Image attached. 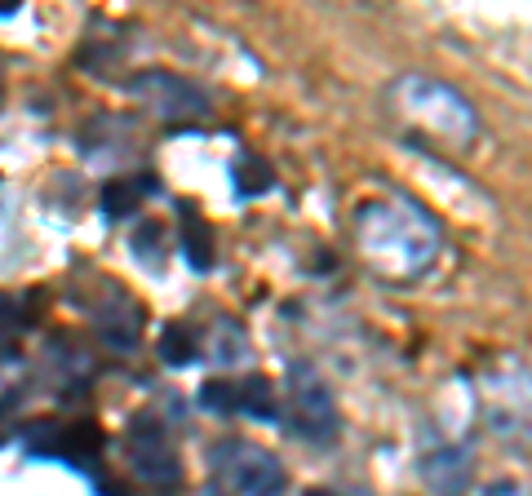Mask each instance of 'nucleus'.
Returning <instances> with one entry per match:
<instances>
[{"label": "nucleus", "instance_id": "17", "mask_svg": "<svg viewBox=\"0 0 532 496\" xmlns=\"http://www.w3.org/2000/svg\"><path fill=\"white\" fill-rule=\"evenodd\" d=\"M306 496H333V492H324V488H311V492H306Z\"/></svg>", "mask_w": 532, "mask_h": 496}, {"label": "nucleus", "instance_id": "3", "mask_svg": "<svg viewBox=\"0 0 532 496\" xmlns=\"http://www.w3.org/2000/svg\"><path fill=\"white\" fill-rule=\"evenodd\" d=\"M125 452H129V470L138 474L151 492H173L182 483L178 448H173L169 426L156 412H133V421L125 430Z\"/></svg>", "mask_w": 532, "mask_h": 496}, {"label": "nucleus", "instance_id": "13", "mask_svg": "<svg viewBox=\"0 0 532 496\" xmlns=\"http://www.w3.org/2000/svg\"><path fill=\"white\" fill-rule=\"evenodd\" d=\"M235 186H240V195H262V191H271V186H275L271 164L258 160L253 151H244L240 160H235Z\"/></svg>", "mask_w": 532, "mask_h": 496}, {"label": "nucleus", "instance_id": "18", "mask_svg": "<svg viewBox=\"0 0 532 496\" xmlns=\"http://www.w3.org/2000/svg\"><path fill=\"white\" fill-rule=\"evenodd\" d=\"M0 89H5V67H0Z\"/></svg>", "mask_w": 532, "mask_h": 496}, {"label": "nucleus", "instance_id": "8", "mask_svg": "<svg viewBox=\"0 0 532 496\" xmlns=\"http://www.w3.org/2000/svg\"><path fill=\"white\" fill-rule=\"evenodd\" d=\"M417 470H422L435 496H462L470 483V465L453 443H426L422 457H417Z\"/></svg>", "mask_w": 532, "mask_h": 496}, {"label": "nucleus", "instance_id": "15", "mask_svg": "<svg viewBox=\"0 0 532 496\" xmlns=\"http://www.w3.org/2000/svg\"><path fill=\"white\" fill-rule=\"evenodd\" d=\"M200 403L213 412H235V386H227V381H204Z\"/></svg>", "mask_w": 532, "mask_h": 496}, {"label": "nucleus", "instance_id": "6", "mask_svg": "<svg viewBox=\"0 0 532 496\" xmlns=\"http://www.w3.org/2000/svg\"><path fill=\"white\" fill-rule=\"evenodd\" d=\"M213 461H218V470L227 474V483L240 496H275L284 488L280 461L266 448H253V443H222L213 452Z\"/></svg>", "mask_w": 532, "mask_h": 496}, {"label": "nucleus", "instance_id": "7", "mask_svg": "<svg viewBox=\"0 0 532 496\" xmlns=\"http://www.w3.org/2000/svg\"><path fill=\"white\" fill-rule=\"evenodd\" d=\"M94 333L107 341L111 350H133L142 337V306L120 293V288L107 284V297L94 306Z\"/></svg>", "mask_w": 532, "mask_h": 496}, {"label": "nucleus", "instance_id": "2", "mask_svg": "<svg viewBox=\"0 0 532 496\" xmlns=\"http://www.w3.org/2000/svg\"><path fill=\"white\" fill-rule=\"evenodd\" d=\"M395 98L404 102L408 120L426 124V129L439 133L444 142H453L457 151H466L470 142L479 138V120H475V111H470V102L453 85H444V80L404 76L395 85Z\"/></svg>", "mask_w": 532, "mask_h": 496}, {"label": "nucleus", "instance_id": "1", "mask_svg": "<svg viewBox=\"0 0 532 496\" xmlns=\"http://www.w3.org/2000/svg\"><path fill=\"white\" fill-rule=\"evenodd\" d=\"M355 235L382 279H417L439 253L435 222L408 200H364L355 209Z\"/></svg>", "mask_w": 532, "mask_h": 496}, {"label": "nucleus", "instance_id": "11", "mask_svg": "<svg viewBox=\"0 0 532 496\" xmlns=\"http://www.w3.org/2000/svg\"><path fill=\"white\" fill-rule=\"evenodd\" d=\"M182 240H187V262L196 271H209L213 266V231L200 213H187V226H182Z\"/></svg>", "mask_w": 532, "mask_h": 496}, {"label": "nucleus", "instance_id": "5", "mask_svg": "<svg viewBox=\"0 0 532 496\" xmlns=\"http://www.w3.org/2000/svg\"><path fill=\"white\" fill-rule=\"evenodd\" d=\"M129 93L138 102H147L160 120H204L209 116V93L196 89L178 71H138Z\"/></svg>", "mask_w": 532, "mask_h": 496}, {"label": "nucleus", "instance_id": "14", "mask_svg": "<svg viewBox=\"0 0 532 496\" xmlns=\"http://www.w3.org/2000/svg\"><path fill=\"white\" fill-rule=\"evenodd\" d=\"M133 253H138L147 266L165 262V231H160V222H142L138 231H133Z\"/></svg>", "mask_w": 532, "mask_h": 496}, {"label": "nucleus", "instance_id": "10", "mask_svg": "<svg viewBox=\"0 0 532 496\" xmlns=\"http://www.w3.org/2000/svg\"><path fill=\"white\" fill-rule=\"evenodd\" d=\"M235 412H249L253 421H271L275 417V395L266 377H244L235 386Z\"/></svg>", "mask_w": 532, "mask_h": 496}, {"label": "nucleus", "instance_id": "9", "mask_svg": "<svg viewBox=\"0 0 532 496\" xmlns=\"http://www.w3.org/2000/svg\"><path fill=\"white\" fill-rule=\"evenodd\" d=\"M147 191H156V182H151V178H133V182L120 178V182H107V186H102V213H107V217H125V213L138 209V200H142Z\"/></svg>", "mask_w": 532, "mask_h": 496}, {"label": "nucleus", "instance_id": "4", "mask_svg": "<svg viewBox=\"0 0 532 496\" xmlns=\"http://www.w3.org/2000/svg\"><path fill=\"white\" fill-rule=\"evenodd\" d=\"M289 386H293V434L306 443H333L337 439V403L324 386V377L311 364H293L289 368Z\"/></svg>", "mask_w": 532, "mask_h": 496}, {"label": "nucleus", "instance_id": "12", "mask_svg": "<svg viewBox=\"0 0 532 496\" xmlns=\"http://www.w3.org/2000/svg\"><path fill=\"white\" fill-rule=\"evenodd\" d=\"M160 359L173 368L191 364V359H196V333H191L187 324H165L160 328Z\"/></svg>", "mask_w": 532, "mask_h": 496}, {"label": "nucleus", "instance_id": "16", "mask_svg": "<svg viewBox=\"0 0 532 496\" xmlns=\"http://www.w3.org/2000/svg\"><path fill=\"white\" fill-rule=\"evenodd\" d=\"M18 319V302L9 293H0V328H9Z\"/></svg>", "mask_w": 532, "mask_h": 496}]
</instances>
